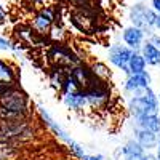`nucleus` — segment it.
<instances>
[{"label": "nucleus", "instance_id": "412c9836", "mask_svg": "<svg viewBox=\"0 0 160 160\" xmlns=\"http://www.w3.org/2000/svg\"><path fill=\"white\" fill-rule=\"evenodd\" d=\"M3 18H5V10L2 8V5H0V21H3Z\"/></svg>", "mask_w": 160, "mask_h": 160}, {"label": "nucleus", "instance_id": "7ed1b4c3", "mask_svg": "<svg viewBox=\"0 0 160 160\" xmlns=\"http://www.w3.org/2000/svg\"><path fill=\"white\" fill-rule=\"evenodd\" d=\"M71 77L74 78V82L77 85V88L80 90L82 88L83 91L93 88V87H96V82H98V78L93 75V72L87 68H82V66H78V68H74L72 72H71Z\"/></svg>", "mask_w": 160, "mask_h": 160}, {"label": "nucleus", "instance_id": "39448f33", "mask_svg": "<svg viewBox=\"0 0 160 160\" xmlns=\"http://www.w3.org/2000/svg\"><path fill=\"white\" fill-rule=\"evenodd\" d=\"M155 16L157 15L154 11L144 8L142 5H135V8H133V11H131V19H133V22H135V28H138V29L154 26Z\"/></svg>", "mask_w": 160, "mask_h": 160}, {"label": "nucleus", "instance_id": "9b49d317", "mask_svg": "<svg viewBox=\"0 0 160 160\" xmlns=\"http://www.w3.org/2000/svg\"><path fill=\"white\" fill-rule=\"evenodd\" d=\"M123 40L130 48H138V47H141V42H142V31L135 28V26L133 28H127L123 32Z\"/></svg>", "mask_w": 160, "mask_h": 160}, {"label": "nucleus", "instance_id": "6ab92c4d", "mask_svg": "<svg viewBox=\"0 0 160 160\" xmlns=\"http://www.w3.org/2000/svg\"><path fill=\"white\" fill-rule=\"evenodd\" d=\"M152 7H154V10L160 15V0H152Z\"/></svg>", "mask_w": 160, "mask_h": 160}, {"label": "nucleus", "instance_id": "f257e3e1", "mask_svg": "<svg viewBox=\"0 0 160 160\" xmlns=\"http://www.w3.org/2000/svg\"><path fill=\"white\" fill-rule=\"evenodd\" d=\"M0 109L7 117H19L28 112V98L16 88H8L0 95Z\"/></svg>", "mask_w": 160, "mask_h": 160}, {"label": "nucleus", "instance_id": "1a4fd4ad", "mask_svg": "<svg viewBox=\"0 0 160 160\" xmlns=\"http://www.w3.org/2000/svg\"><path fill=\"white\" fill-rule=\"evenodd\" d=\"M64 102L68 108L71 109H82L83 106L87 104V99H85V93L83 91H71V93H66V96H64Z\"/></svg>", "mask_w": 160, "mask_h": 160}, {"label": "nucleus", "instance_id": "0eeeda50", "mask_svg": "<svg viewBox=\"0 0 160 160\" xmlns=\"http://www.w3.org/2000/svg\"><path fill=\"white\" fill-rule=\"evenodd\" d=\"M85 93V99L87 102H90L93 108H102V106H106V102H108L109 99V93L106 91L101 85H96V87H93Z\"/></svg>", "mask_w": 160, "mask_h": 160}, {"label": "nucleus", "instance_id": "a211bd4d", "mask_svg": "<svg viewBox=\"0 0 160 160\" xmlns=\"http://www.w3.org/2000/svg\"><path fill=\"white\" fill-rule=\"evenodd\" d=\"M11 48V45H10V42L7 38H3V37H0V50H10Z\"/></svg>", "mask_w": 160, "mask_h": 160}, {"label": "nucleus", "instance_id": "6e6552de", "mask_svg": "<svg viewBox=\"0 0 160 160\" xmlns=\"http://www.w3.org/2000/svg\"><path fill=\"white\" fill-rule=\"evenodd\" d=\"M148 87H149V75L146 72L131 74V77L127 80V90L130 91H141Z\"/></svg>", "mask_w": 160, "mask_h": 160}, {"label": "nucleus", "instance_id": "5701e85b", "mask_svg": "<svg viewBox=\"0 0 160 160\" xmlns=\"http://www.w3.org/2000/svg\"><path fill=\"white\" fill-rule=\"evenodd\" d=\"M152 40H154V42H155V43H157V45L160 47V38H158V37H154Z\"/></svg>", "mask_w": 160, "mask_h": 160}, {"label": "nucleus", "instance_id": "f3484780", "mask_svg": "<svg viewBox=\"0 0 160 160\" xmlns=\"http://www.w3.org/2000/svg\"><path fill=\"white\" fill-rule=\"evenodd\" d=\"M91 72H93V75H95L98 80H106V78H109V75H111L109 71H108V68H106L104 64H101V62L93 66Z\"/></svg>", "mask_w": 160, "mask_h": 160}, {"label": "nucleus", "instance_id": "aec40b11", "mask_svg": "<svg viewBox=\"0 0 160 160\" xmlns=\"http://www.w3.org/2000/svg\"><path fill=\"white\" fill-rule=\"evenodd\" d=\"M82 158H83V160H101L102 157H101V155H98V157H90V155H87V154H85Z\"/></svg>", "mask_w": 160, "mask_h": 160}, {"label": "nucleus", "instance_id": "423d86ee", "mask_svg": "<svg viewBox=\"0 0 160 160\" xmlns=\"http://www.w3.org/2000/svg\"><path fill=\"white\" fill-rule=\"evenodd\" d=\"M133 55L131 48H127V47H114L111 48L109 51V59L112 64H115L117 68H120L122 71L128 72V61Z\"/></svg>", "mask_w": 160, "mask_h": 160}, {"label": "nucleus", "instance_id": "f8f14e48", "mask_svg": "<svg viewBox=\"0 0 160 160\" xmlns=\"http://www.w3.org/2000/svg\"><path fill=\"white\" fill-rule=\"evenodd\" d=\"M141 56L144 58L146 64H151V66L160 64V50L152 43H146L142 47V55Z\"/></svg>", "mask_w": 160, "mask_h": 160}, {"label": "nucleus", "instance_id": "9d476101", "mask_svg": "<svg viewBox=\"0 0 160 160\" xmlns=\"http://www.w3.org/2000/svg\"><path fill=\"white\" fill-rule=\"evenodd\" d=\"M16 82V74L10 66L3 61H0V85L5 88H13Z\"/></svg>", "mask_w": 160, "mask_h": 160}, {"label": "nucleus", "instance_id": "4be33fe9", "mask_svg": "<svg viewBox=\"0 0 160 160\" xmlns=\"http://www.w3.org/2000/svg\"><path fill=\"white\" fill-rule=\"evenodd\" d=\"M154 26L160 28V15H157V16H155V22H154Z\"/></svg>", "mask_w": 160, "mask_h": 160}, {"label": "nucleus", "instance_id": "20e7f679", "mask_svg": "<svg viewBox=\"0 0 160 160\" xmlns=\"http://www.w3.org/2000/svg\"><path fill=\"white\" fill-rule=\"evenodd\" d=\"M53 21H55V11L51 8H42L32 21V29L37 34H48L53 26Z\"/></svg>", "mask_w": 160, "mask_h": 160}, {"label": "nucleus", "instance_id": "ddd939ff", "mask_svg": "<svg viewBox=\"0 0 160 160\" xmlns=\"http://www.w3.org/2000/svg\"><path fill=\"white\" fill-rule=\"evenodd\" d=\"M146 69V61L141 55H138V53H133L130 61H128V72L131 74H141L144 72Z\"/></svg>", "mask_w": 160, "mask_h": 160}, {"label": "nucleus", "instance_id": "2eb2a0df", "mask_svg": "<svg viewBox=\"0 0 160 160\" xmlns=\"http://www.w3.org/2000/svg\"><path fill=\"white\" fill-rule=\"evenodd\" d=\"M138 141H139V146L141 148H154L157 144V138H155V133L149 131V130H141L138 133Z\"/></svg>", "mask_w": 160, "mask_h": 160}, {"label": "nucleus", "instance_id": "4468645a", "mask_svg": "<svg viewBox=\"0 0 160 160\" xmlns=\"http://www.w3.org/2000/svg\"><path fill=\"white\" fill-rule=\"evenodd\" d=\"M139 123L144 130H149L152 133H158L160 131V120L157 115H142L138 118Z\"/></svg>", "mask_w": 160, "mask_h": 160}, {"label": "nucleus", "instance_id": "f03ea898", "mask_svg": "<svg viewBox=\"0 0 160 160\" xmlns=\"http://www.w3.org/2000/svg\"><path fill=\"white\" fill-rule=\"evenodd\" d=\"M131 111L135 112V115L139 118L142 115H155L158 111V104H157V98L155 95L148 88L142 90V95H138L130 104Z\"/></svg>", "mask_w": 160, "mask_h": 160}, {"label": "nucleus", "instance_id": "dca6fc26", "mask_svg": "<svg viewBox=\"0 0 160 160\" xmlns=\"http://www.w3.org/2000/svg\"><path fill=\"white\" fill-rule=\"evenodd\" d=\"M123 154H125V160H142V148L133 141L127 144Z\"/></svg>", "mask_w": 160, "mask_h": 160}]
</instances>
